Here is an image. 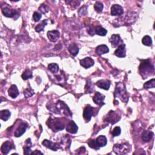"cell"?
I'll return each mask as SVG.
<instances>
[{
  "mask_svg": "<svg viewBox=\"0 0 155 155\" xmlns=\"http://www.w3.org/2000/svg\"><path fill=\"white\" fill-rule=\"evenodd\" d=\"M140 74L144 79L150 76L154 72V66L151 63L150 60L142 61L139 66Z\"/></svg>",
  "mask_w": 155,
  "mask_h": 155,
  "instance_id": "cell-1",
  "label": "cell"
},
{
  "mask_svg": "<svg viewBox=\"0 0 155 155\" xmlns=\"http://www.w3.org/2000/svg\"><path fill=\"white\" fill-rule=\"evenodd\" d=\"M48 127L53 130L54 132H57L62 130L65 127L64 122L63 121L62 119L60 118H50L47 122Z\"/></svg>",
  "mask_w": 155,
  "mask_h": 155,
  "instance_id": "cell-2",
  "label": "cell"
},
{
  "mask_svg": "<svg viewBox=\"0 0 155 155\" xmlns=\"http://www.w3.org/2000/svg\"><path fill=\"white\" fill-rule=\"evenodd\" d=\"M115 98H119L124 102H127L129 97L125 85L121 82H118L115 91Z\"/></svg>",
  "mask_w": 155,
  "mask_h": 155,
  "instance_id": "cell-3",
  "label": "cell"
},
{
  "mask_svg": "<svg viewBox=\"0 0 155 155\" xmlns=\"http://www.w3.org/2000/svg\"><path fill=\"white\" fill-rule=\"evenodd\" d=\"M55 109H57V112H58L57 113L58 114H63L66 116H69L70 115L72 116V113L68 106L63 101H59L57 102L55 104Z\"/></svg>",
  "mask_w": 155,
  "mask_h": 155,
  "instance_id": "cell-4",
  "label": "cell"
},
{
  "mask_svg": "<svg viewBox=\"0 0 155 155\" xmlns=\"http://www.w3.org/2000/svg\"><path fill=\"white\" fill-rule=\"evenodd\" d=\"M113 149L114 152L118 154H124L129 152L130 150V146L129 144L126 143L120 144H117L114 145Z\"/></svg>",
  "mask_w": 155,
  "mask_h": 155,
  "instance_id": "cell-5",
  "label": "cell"
},
{
  "mask_svg": "<svg viewBox=\"0 0 155 155\" xmlns=\"http://www.w3.org/2000/svg\"><path fill=\"white\" fill-rule=\"evenodd\" d=\"M106 118V121L111 123L112 124H115L116 122H118L121 119V116L114 111H110V112L107 114Z\"/></svg>",
  "mask_w": 155,
  "mask_h": 155,
  "instance_id": "cell-6",
  "label": "cell"
},
{
  "mask_svg": "<svg viewBox=\"0 0 155 155\" xmlns=\"http://www.w3.org/2000/svg\"><path fill=\"white\" fill-rule=\"evenodd\" d=\"M94 112H95V109L91 107L90 106H87L85 108L83 113V117L84 119L86 121L89 122L91 120V117L94 115Z\"/></svg>",
  "mask_w": 155,
  "mask_h": 155,
  "instance_id": "cell-7",
  "label": "cell"
},
{
  "mask_svg": "<svg viewBox=\"0 0 155 155\" xmlns=\"http://www.w3.org/2000/svg\"><path fill=\"white\" fill-rule=\"evenodd\" d=\"M42 144L45 147H47L49 149H51L53 151H57L58 149H60L61 148V145L58 143H55V142H53L51 141H49L47 139L44 140L42 141Z\"/></svg>",
  "mask_w": 155,
  "mask_h": 155,
  "instance_id": "cell-8",
  "label": "cell"
},
{
  "mask_svg": "<svg viewBox=\"0 0 155 155\" xmlns=\"http://www.w3.org/2000/svg\"><path fill=\"white\" fill-rule=\"evenodd\" d=\"M27 128V124L25 122H22L15 132L14 136L17 138L21 136L26 132Z\"/></svg>",
  "mask_w": 155,
  "mask_h": 155,
  "instance_id": "cell-9",
  "label": "cell"
},
{
  "mask_svg": "<svg viewBox=\"0 0 155 155\" xmlns=\"http://www.w3.org/2000/svg\"><path fill=\"white\" fill-rule=\"evenodd\" d=\"M104 99H105V96L103 95L99 92H96L93 98V102L95 103V104L100 106L104 104Z\"/></svg>",
  "mask_w": 155,
  "mask_h": 155,
  "instance_id": "cell-10",
  "label": "cell"
},
{
  "mask_svg": "<svg viewBox=\"0 0 155 155\" xmlns=\"http://www.w3.org/2000/svg\"><path fill=\"white\" fill-rule=\"evenodd\" d=\"M115 54L119 58H124L126 56V48L125 44H122L119 45L118 48L115 50Z\"/></svg>",
  "mask_w": 155,
  "mask_h": 155,
  "instance_id": "cell-11",
  "label": "cell"
},
{
  "mask_svg": "<svg viewBox=\"0 0 155 155\" xmlns=\"http://www.w3.org/2000/svg\"><path fill=\"white\" fill-rule=\"evenodd\" d=\"M124 13L123 8L119 5H114L111 8V15L113 16L121 15Z\"/></svg>",
  "mask_w": 155,
  "mask_h": 155,
  "instance_id": "cell-12",
  "label": "cell"
},
{
  "mask_svg": "<svg viewBox=\"0 0 155 155\" xmlns=\"http://www.w3.org/2000/svg\"><path fill=\"white\" fill-rule=\"evenodd\" d=\"M15 147L14 144L11 142L10 141H6L3 143L1 147V150L3 154H7L9 153V152L13 148H14Z\"/></svg>",
  "mask_w": 155,
  "mask_h": 155,
  "instance_id": "cell-13",
  "label": "cell"
},
{
  "mask_svg": "<svg viewBox=\"0 0 155 155\" xmlns=\"http://www.w3.org/2000/svg\"><path fill=\"white\" fill-rule=\"evenodd\" d=\"M60 34L58 30H51L47 32V37L51 42H56L60 38Z\"/></svg>",
  "mask_w": 155,
  "mask_h": 155,
  "instance_id": "cell-14",
  "label": "cell"
},
{
  "mask_svg": "<svg viewBox=\"0 0 155 155\" xmlns=\"http://www.w3.org/2000/svg\"><path fill=\"white\" fill-rule=\"evenodd\" d=\"M109 41H110V42L111 43V44L112 45V46L114 47L120 45L121 44H121V42H122V41L119 35L114 34V35H112Z\"/></svg>",
  "mask_w": 155,
  "mask_h": 155,
  "instance_id": "cell-15",
  "label": "cell"
},
{
  "mask_svg": "<svg viewBox=\"0 0 155 155\" xmlns=\"http://www.w3.org/2000/svg\"><path fill=\"white\" fill-rule=\"evenodd\" d=\"M94 60L90 57L85 58L80 61V64L85 69H88L94 65Z\"/></svg>",
  "mask_w": 155,
  "mask_h": 155,
  "instance_id": "cell-16",
  "label": "cell"
},
{
  "mask_svg": "<svg viewBox=\"0 0 155 155\" xmlns=\"http://www.w3.org/2000/svg\"><path fill=\"white\" fill-rule=\"evenodd\" d=\"M110 81L108 80H104V79H101L96 83V85L100 88L104 89L106 90H107L109 89L110 86Z\"/></svg>",
  "mask_w": 155,
  "mask_h": 155,
  "instance_id": "cell-17",
  "label": "cell"
},
{
  "mask_svg": "<svg viewBox=\"0 0 155 155\" xmlns=\"http://www.w3.org/2000/svg\"><path fill=\"white\" fill-rule=\"evenodd\" d=\"M66 130L68 132L72 134H75L78 130V127L73 121H70L67 125Z\"/></svg>",
  "mask_w": 155,
  "mask_h": 155,
  "instance_id": "cell-18",
  "label": "cell"
},
{
  "mask_svg": "<svg viewBox=\"0 0 155 155\" xmlns=\"http://www.w3.org/2000/svg\"><path fill=\"white\" fill-rule=\"evenodd\" d=\"M3 15L8 18H14L16 15L18 14L17 11L15 10L10 9L9 8H5L2 10Z\"/></svg>",
  "mask_w": 155,
  "mask_h": 155,
  "instance_id": "cell-19",
  "label": "cell"
},
{
  "mask_svg": "<svg viewBox=\"0 0 155 155\" xmlns=\"http://www.w3.org/2000/svg\"><path fill=\"white\" fill-rule=\"evenodd\" d=\"M109 47L105 44L99 45L96 48V53L99 55L107 54L109 53Z\"/></svg>",
  "mask_w": 155,
  "mask_h": 155,
  "instance_id": "cell-20",
  "label": "cell"
},
{
  "mask_svg": "<svg viewBox=\"0 0 155 155\" xmlns=\"http://www.w3.org/2000/svg\"><path fill=\"white\" fill-rule=\"evenodd\" d=\"M8 94L10 97L12 98H16L19 95V91L16 85H12L8 90Z\"/></svg>",
  "mask_w": 155,
  "mask_h": 155,
  "instance_id": "cell-21",
  "label": "cell"
},
{
  "mask_svg": "<svg viewBox=\"0 0 155 155\" xmlns=\"http://www.w3.org/2000/svg\"><path fill=\"white\" fill-rule=\"evenodd\" d=\"M154 135V133L151 131H144L143 133L142 134V139L144 142H148L151 140L153 138V136Z\"/></svg>",
  "mask_w": 155,
  "mask_h": 155,
  "instance_id": "cell-22",
  "label": "cell"
},
{
  "mask_svg": "<svg viewBox=\"0 0 155 155\" xmlns=\"http://www.w3.org/2000/svg\"><path fill=\"white\" fill-rule=\"evenodd\" d=\"M68 50L69 51V52L71 54V55H72L73 56L75 57L78 55V52H79V48L78 46L75 43H72L71 44L69 47H68Z\"/></svg>",
  "mask_w": 155,
  "mask_h": 155,
  "instance_id": "cell-23",
  "label": "cell"
},
{
  "mask_svg": "<svg viewBox=\"0 0 155 155\" xmlns=\"http://www.w3.org/2000/svg\"><path fill=\"white\" fill-rule=\"evenodd\" d=\"M96 142L99 147H105L107 144V139L105 136L101 135L96 139Z\"/></svg>",
  "mask_w": 155,
  "mask_h": 155,
  "instance_id": "cell-24",
  "label": "cell"
},
{
  "mask_svg": "<svg viewBox=\"0 0 155 155\" xmlns=\"http://www.w3.org/2000/svg\"><path fill=\"white\" fill-rule=\"evenodd\" d=\"M95 32L99 36H104L107 33V30L101 26H97L95 27Z\"/></svg>",
  "mask_w": 155,
  "mask_h": 155,
  "instance_id": "cell-25",
  "label": "cell"
},
{
  "mask_svg": "<svg viewBox=\"0 0 155 155\" xmlns=\"http://www.w3.org/2000/svg\"><path fill=\"white\" fill-rule=\"evenodd\" d=\"M11 113L8 110H3L0 112V118L4 121H7L11 117Z\"/></svg>",
  "mask_w": 155,
  "mask_h": 155,
  "instance_id": "cell-26",
  "label": "cell"
},
{
  "mask_svg": "<svg viewBox=\"0 0 155 155\" xmlns=\"http://www.w3.org/2000/svg\"><path fill=\"white\" fill-rule=\"evenodd\" d=\"M48 20H45L44 21H42L40 24H39L38 26H36L35 27V30L37 32H41L42 31L45 27V26L47 24Z\"/></svg>",
  "mask_w": 155,
  "mask_h": 155,
  "instance_id": "cell-27",
  "label": "cell"
},
{
  "mask_svg": "<svg viewBox=\"0 0 155 155\" xmlns=\"http://www.w3.org/2000/svg\"><path fill=\"white\" fill-rule=\"evenodd\" d=\"M48 68L54 73H57L59 70V66L56 63H51L48 64Z\"/></svg>",
  "mask_w": 155,
  "mask_h": 155,
  "instance_id": "cell-28",
  "label": "cell"
},
{
  "mask_svg": "<svg viewBox=\"0 0 155 155\" xmlns=\"http://www.w3.org/2000/svg\"><path fill=\"white\" fill-rule=\"evenodd\" d=\"M32 76H33L32 72L29 69H26L21 75V77L24 80H27L29 78H32Z\"/></svg>",
  "mask_w": 155,
  "mask_h": 155,
  "instance_id": "cell-29",
  "label": "cell"
},
{
  "mask_svg": "<svg viewBox=\"0 0 155 155\" xmlns=\"http://www.w3.org/2000/svg\"><path fill=\"white\" fill-rule=\"evenodd\" d=\"M142 42L144 45L147 46H150L152 44V39L150 36H145L142 40Z\"/></svg>",
  "mask_w": 155,
  "mask_h": 155,
  "instance_id": "cell-30",
  "label": "cell"
},
{
  "mask_svg": "<svg viewBox=\"0 0 155 155\" xmlns=\"http://www.w3.org/2000/svg\"><path fill=\"white\" fill-rule=\"evenodd\" d=\"M155 86V79L153 78L147 82H145L144 85V87L145 88H154Z\"/></svg>",
  "mask_w": 155,
  "mask_h": 155,
  "instance_id": "cell-31",
  "label": "cell"
},
{
  "mask_svg": "<svg viewBox=\"0 0 155 155\" xmlns=\"http://www.w3.org/2000/svg\"><path fill=\"white\" fill-rule=\"evenodd\" d=\"M88 144L89 145V147L91 148L95 149V150H98L100 147L98 146L96 141L94 140V139H91L88 142Z\"/></svg>",
  "mask_w": 155,
  "mask_h": 155,
  "instance_id": "cell-32",
  "label": "cell"
},
{
  "mask_svg": "<svg viewBox=\"0 0 155 155\" xmlns=\"http://www.w3.org/2000/svg\"><path fill=\"white\" fill-rule=\"evenodd\" d=\"M103 8H104V6H103V4L101 2H98L95 3V9L96 10V12H101L103 10Z\"/></svg>",
  "mask_w": 155,
  "mask_h": 155,
  "instance_id": "cell-33",
  "label": "cell"
},
{
  "mask_svg": "<svg viewBox=\"0 0 155 155\" xmlns=\"http://www.w3.org/2000/svg\"><path fill=\"white\" fill-rule=\"evenodd\" d=\"M85 90H86L87 93H91L94 90L93 85L91 84V82H90V81H88L87 82V84L85 86Z\"/></svg>",
  "mask_w": 155,
  "mask_h": 155,
  "instance_id": "cell-34",
  "label": "cell"
},
{
  "mask_svg": "<svg viewBox=\"0 0 155 155\" xmlns=\"http://www.w3.org/2000/svg\"><path fill=\"white\" fill-rule=\"evenodd\" d=\"M34 91L32 88H27L24 91V95L26 98H30L32 97L34 95Z\"/></svg>",
  "mask_w": 155,
  "mask_h": 155,
  "instance_id": "cell-35",
  "label": "cell"
},
{
  "mask_svg": "<svg viewBox=\"0 0 155 155\" xmlns=\"http://www.w3.org/2000/svg\"><path fill=\"white\" fill-rule=\"evenodd\" d=\"M121 133V129L119 127H116L114 128V129L112 131V135L113 136L115 137V136H119Z\"/></svg>",
  "mask_w": 155,
  "mask_h": 155,
  "instance_id": "cell-36",
  "label": "cell"
},
{
  "mask_svg": "<svg viewBox=\"0 0 155 155\" xmlns=\"http://www.w3.org/2000/svg\"><path fill=\"white\" fill-rule=\"evenodd\" d=\"M39 10L40 12H41L42 14H46L47 12H48L49 11V8L48 7L45 5H42L39 8Z\"/></svg>",
  "mask_w": 155,
  "mask_h": 155,
  "instance_id": "cell-37",
  "label": "cell"
},
{
  "mask_svg": "<svg viewBox=\"0 0 155 155\" xmlns=\"http://www.w3.org/2000/svg\"><path fill=\"white\" fill-rule=\"evenodd\" d=\"M41 17H42V15L39 13H38V12H35L33 13V20L34 21H35V22L39 21L41 19Z\"/></svg>",
  "mask_w": 155,
  "mask_h": 155,
  "instance_id": "cell-38",
  "label": "cell"
},
{
  "mask_svg": "<svg viewBox=\"0 0 155 155\" xmlns=\"http://www.w3.org/2000/svg\"><path fill=\"white\" fill-rule=\"evenodd\" d=\"M32 154H42L43 153H42V152H41L40 151H39V150H35V151H33V152H32V153H31Z\"/></svg>",
  "mask_w": 155,
  "mask_h": 155,
  "instance_id": "cell-39",
  "label": "cell"
}]
</instances>
